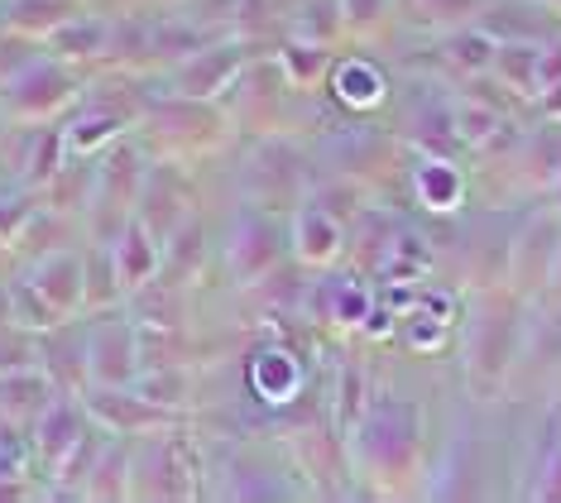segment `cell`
Segmentation results:
<instances>
[{"label":"cell","mask_w":561,"mask_h":503,"mask_svg":"<svg viewBox=\"0 0 561 503\" xmlns=\"http://www.w3.org/2000/svg\"><path fill=\"white\" fill-rule=\"evenodd\" d=\"M288 240H293V254H298V264L327 268L341 250H346V221H336V216H331L322 202L302 197L298 206H293V236Z\"/></svg>","instance_id":"ba28073f"},{"label":"cell","mask_w":561,"mask_h":503,"mask_svg":"<svg viewBox=\"0 0 561 503\" xmlns=\"http://www.w3.org/2000/svg\"><path fill=\"white\" fill-rule=\"evenodd\" d=\"M327 163L331 178H351V183H365L369 173L389 168L393 159V135L379 130V125H346V130H331L327 135Z\"/></svg>","instance_id":"52a82bcc"},{"label":"cell","mask_w":561,"mask_h":503,"mask_svg":"<svg viewBox=\"0 0 561 503\" xmlns=\"http://www.w3.org/2000/svg\"><path fill=\"white\" fill-rule=\"evenodd\" d=\"M547 192H552V206H557V212H561V173H557V183H552V187H547Z\"/></svg>","instance_id":"f546056e"},{"label":"cell","mask_w":561,"mask_h":503,"mask_svg":"<svg viewBox=\"0 0 561 503\" xmlns=\"http://www.w3.org/2000/svg\"><path fill=\"white\" fill-rule=\"evenodd\" d=\"M250 393L260 398L264 408H288L302 398V365L298 355L284 351V345H264V351L250 355Z\"/></svg>","instance_id":"9c48e42d"},{"label":"cell","mask_w":561,"mask_h":503,"mask_svg":"<svg viewBox=\"0 0 561 503\" xmlns=\"http://www.w3.org/2000/svg\"><path fill=\"white\" fill-rule=\"evenodd\" d=\"M490 77L494 87L514 96H538V44H494V58H490Z\"/></svg>","instance_id":"ac0fdd59"},{"label":"cell","mask_w":561,"mask_h":503,"mask_svg":"<svg viewBox=\"0 0 561 503\" xmlns=\"http://www.w3.org/2000/svg\"><path fill=\"white\" fill-rule=\"evenodd\" d=\"M552 10L538 5V0H484V10L476 15V24L484 34L494 38V44H542V38H552Z\"/></svg>","instance_id":"30bf717a"},{"label":"cell","mask_w":561,"mask_h":503,"mask_svg":"<svg viewBox=\"0 0 561 503\" xmlns=\"http://www.w3.org/2000/svg\"><path fill=\"white\" fill-rule=\"evenodd\" d=\"M408 15L427 30H461V24H476V15L484 10V0H403Z\"/></svg>","instance_id":"cb8c5ba5"},{"label":"cell","mask_w":561,"mask_h":503,"mask_svg":"<svg viewBox=\"0 0 561 503\" xmlns=\"http://www.w3.org/2000/svg\"><path fill=\"white\" fill-rule=\"evenodd\" d=\"M331 44H312V38H284V48H278V68H284L288 87L293 92H312L317 82H327L331 72Z\"/></svg>","instance_id":"d6986e66"},{"label":"cell","mask_w":561,"mask_h":503,"mask_svg":"<svg viewBox=\"0 0 561 503\" xmlns=\"http://www.w3.org/2000/svg\"><path fill=\"white\" fill-rule=\"evenodd\" d=\"M327 92H331V101H336V106H346L351 115H360V111H369V106H379V101H385L389 82H385V72H379V62L351 54V58L331 62Z\"/></svg>","instance_id":"7c38bea8"},{"label":"cell","mask_w":561,"mask_h":503,"mask_svg":"<svg viewBox=\"0 0 561 503\" xmlns=\"http://www.w3.org/2000/svg\"><path fill=\"white\" fill-rule=\"evenodd\" d=\"M375 268L385 278H423L427 268H432V250L423 244V236H413V230H403V226H393L389 230V240H385V250H379V260H375Z\"/></svg>","instance_id":"44dd1931"},{"label":"cell","mask_w":561,"mask_h":503,"mask_svg":"<svg viewBox=\"0 0 561 503\" xmlns=\"http://www.w3.org/2000/svg\"><path fill=\"white\" fill-rule=\"evenodd\" d=\"M240 187H245V202L264 206V212L298 206L302 187H308V159H302V149L284 135H260L245 168H240Z\"/></svg>","instance_id":"3957f363"},{"label":"cell","mask_w":561,"mask_h":503,"mask_svg":"<svg viewBox=\"0 0 561 503\" xmlns=\"http://www.w3.org/2000/svg\"><path fill=\"white\" fill-rule=\"evenodd\" d=\"M533 499H561V403L547 412L538 436V466H533Z\"/></svg>","instance_id":"7402d4cb"},{"label":"cell","mask_w":561,"mask_h":503,"mask_svg":"<svg viewBox=\"0 0 561 503\" xmlns=\"http://www.w3.org/2000/svg\"><path fill=\"white\" fill-rule=\"evenodd\" d=\"M346 442L355 466L369 470L385 489H403V480L417 470V450H423V412L413 398L369 393Z\"/></svg>","instance_id":"7a4b0ae2"},{"label":"cell","mask_w":561,"mask_h":503,"mask_svg":"<svg viewBox=\"0 0 561 503\" xmlns=\"http://www.w3.org/2000/svg\"><path fill=\"white\" fill-rule=\"evenodd\" d=\"M442 68L451 77H461V82H470V77H484L490 72V58H494V38L480 30V24H461V30H446L442 38Z\"/></svg>","instance_id":"9a60e30c"},{"label":"cell","mask_w":561,"mask_h":503,"mask_svg":"<svg viewBox=\"0 0 561 503\" xmlns=\"http://www.w3.org/2000/svg\"><path fill=\"white\" fill-rule=\"evenodd\" d=\"M221 260H226V274H231L240 288H260V283L284 264V230L274 226V216L264 212V206L245 202L236 212L231 230H226Z\"/></svg>","instance_id":"277c9868"},{"label":"cell","mask_w":561,"mask_h":503,"mask_svg":"<svg viewBox=\"0 0 561 503\" xmlns=\"http://www.w3.org/2000/svg\"><path fill=\"white\" fill-rule=\"evenodd\" d=\"M504 121H508V115H504V106H494V101H484V96H451L456 145H466V149H484Z\"/></svg>","instance_id":"ffe728a7"},{"label":"cell","mask_w":561,"mask_h":503,"mask_svg":"<svg viewBox=\"0 0 561 503\" xmlns=\"http://www.w3.org/2000/svg\"><path fill=\"white\" fill-rule=\"evenodd\" d=\"M336 432L341 436H351V427L360 422V412H365V403H369V384H365V369L360 365H346L336 374Z\"/></svg>","instance_id":"d4e9b609"},{"label":"cell","mask_w":561,"mask_h":503,"mask_svg":"<svg viewBox=\"0 0 561 503\" xmlns=\"http://www.w3.org/2000/svg\"><path fill=\"white\" fill-rule=\"evenodd\" d=\"M288 34L293 38H312V44H331L341 30V5L336 0H298V5L288 10Z\"/></svg>","instance_id":"603a6c76"},{"label":"cell","mask_w":561,"mask_h":503,"mask_svg":"<svg viewBox=\"0 0 561 503\" xmlns=\"http://www.w3.org/2000/svg\"><path fill=\"white\" fill-rule=\"evenodd\" d=\"M538 106H542L547 121H561V82L542 87V92H538Z\"/></svg>","instance_id":"83f0119b"},{"label":"cell","mask_w":561,"mask_h":503,"mask_svg":"<svg viewBox=\"0 0 561 503\" xmlns=\"http://www.w3.org/2000/svg\"><path fill=\"white\" fill-rule=\"evenodd\" d=\"M341 5V30L346 34H369L389 20L393 0H336Z\"/></svg>","instance_id":"484cf974"},{"label":"cell","mask_w":561,"mask_h":503,"mask_svg":"<svg viewBox=\"0 0 561 503\" xmlns=\"http://www.w3.org/2000/svg\"><path fill=\"white\" fill-rule=\"evenodd\" d=\"M293 87L278 58L260 62V68H240V125L250 135H278V125L288 121Z\"/></svg>","instance_id":"8992f818"},{"label":"cell","mask_w":561,"mask_h":503,"mask_svg":"<svg viewBox=\"0 0 561 503\" xmlns=\"http://www.w3.org/2000/svg\"><path fill=\"white\" fill-rule=\"evenodd\" d=\"M403 135H408V149L437 153V159H446V153L456 149L451 96H442V92H417L413 101H408V111H403Z\"/></svg>","instance_id":"8fae6325"},{"label":"cell","mask_w":561,"mask_h":503,"mask_svg":"<svg viewBox=\"0 0 561 503\" xmlns=\"http://www.w3.org/2000/svg\"><path fill=\"white\" fill-rule=\"evenodd\" d=\"M408 192H413V202L423 206V212H456L466 197V173L456 168L451 159H437V153H423V159L413 163V173H408Z\"/></svg>","instance_id":"4fadbf2b"},{"label":"cell","mask_w":561,"mask_h":503,"mask_svg":"<svg viewBox=\"0 0 561 503\" xmlns=\"http://www.w3.org/2000/svg\"><path fill=\"white\" fill-rule=\"evenodd\" d=\"M552 82H561V34L538 44V92L552 87Z\"/></svg>","instance_id":"4316f807"},{"label":"cell","mask_w":561,"mask_h":503,"mask_svg":"<svg viewBox=\"0 0 561 503\" xmlns=\"http://www.w3.org/2000/svg\"><path fill=\"white\" fill-rule=\"evenodd\" d=\"M547 288H552L557 298H561V250H557V264H552V278H547Z\"/></svg>","instance_id":"f1b7e54d"},{"label":"cell","mask_w":561,"mask_h":503,"mask_svg":"<svg viewBox=\"0 0 561 503\" xmlns=\"http://www.w3.org/2000/svg\"><path fill=\"white\" fill-rule=\"evenodd\" d=\"M557 250H561V212H533L528 221H518L514 230V250H508V293L518 298H533V293L547 288L552 278V264H557Z\"/></svg>","instance_id":"5b68a950"},{"label":"cell","mask_w":561,"mask_h":503,"mask_svg":"<svg viewBox=\"0 0 561 503\" xmlns=\"http://www.w3.org/2000/svg\"><path fill=\"white\" fill-rule=\"evenodd\" d=\"M514 159H518L523 173H528L533 187H552L557 173H561V121H547L542 130L518 135Z\"/></svg>","instance_id":"e0dca14e"},{"label":"cell","mask_w":561,"mask_h":503,"mask_svg":"<svg viewBox=\"0 0 561 503\" xmlns=\"http://www.w3.org/2000/svg\"><path fill=\"white\" fill-rule=\"evenodd\" d=\"M312 302H317V317L331 321V327H360V321H369V288L346 274L317 283Z\"/></svg>","instance_id":"2e32d148"},{"label":"cell","mask_w":561,"mask_h":503,"mask_svg":"<svg viewBox=\"0 0 561 503\" xmlns=\"http://www.w3.org/2000/svg\"><path fill=\"white\" fill-rule=\"evenodd\" d=\"M523 298L500 288H480L476 307L466 317L461 331V379L470 398H494L514 379V359L523 341Z\"/></svg>","instance_id":"6da1fadb"},{"label":"cell","mask_w":561,"mask_h":503,"mask_svg":"<svg viewBox=\"0 0 561 503\" xmlns=\"http://www.w3.org/2000/svg\"><path fill=\"white\" fill-rule=\"evenodd\" d=\"M538 5H547V10H552V15H561V0H538Z\"/></svg>","instance_id":"4dcf8cb0"},{"label":"cell","mask_w":561,"mask_h":503,"mask_svg":"<svg viewBox=\"0 0 561 503\" xmlns=\"http://www.w3.org/2000/svg\"><path fill=\"white\" fill-rule=\"evenodd\" d=\"M245 68V44H221V48H202V54L187 62L183 72H178V82H183V96H216L231 77Z\"/></svg>","instance_id":"5bb4252c"}]
</instances>
